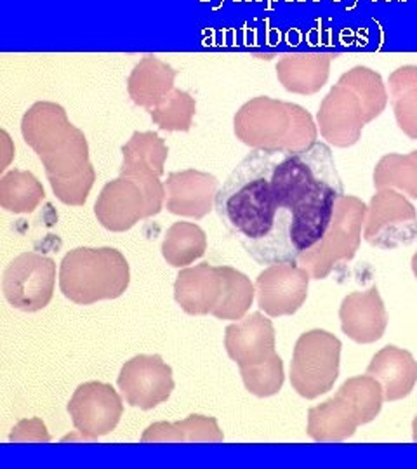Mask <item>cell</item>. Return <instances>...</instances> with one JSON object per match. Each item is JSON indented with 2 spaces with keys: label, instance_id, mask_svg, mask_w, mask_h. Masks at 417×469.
<instances>
[{
  "label": "cell",
  "instance_id": "cell-20",
  "mask_svg": "<svg viewBox=\"0 0 417 469\" xmlns=\"http://www.w3.org/2000/svg\"><path fill=\"white\" fill-rule=\"evenodd\" d=\"M367 374L381 383L384 400L396 402L414 390L417 383V361L411 353L396 346H386L372 358Z\"/></svg>",
  "mask_w": 417,
  "mask_h": 469
},
{
  "label": "cell",
  "instance_id": "cell-21",
  "mask_svg": "<svg viewBox=\"0 0 417 469\" xmlns=\"http://www.w3.org/2000/svg\"><path fill=\"white\" fill-rule=\"evenodd\" d=\"M224 434L217 421L207 415H190L181 422H155L141 436V441H223Z\"/></svg>",
  "mask_w": 417,
  "mask_h": 469
},
{
  "label": "cell",
  "instance_id": "cell-32",
  "mask_svg": "<svg viewBox=\"0 0 417 469\" xmlns=\"http://www.w3.org/2000/svg\"><path fill=\"white\" fill-rule=\"evenodd\" d=\"M412 438H414V441H417V415L414 422H412Z\"/></svg>",
  "mask_w": 417,
  "mask_h": 469
},
{
  "label": "cell",
  "instance_id": "cell-19",
  "mask_svg": "<svg viewBox=\"0 0 417 469\" xmlns=\"http://www.w3.org/2000/svg\"><path fill=\"white\" fill-rule=\"evenodd\" d=\"M217 179L197 170L171 174L167 179V209L172 214L202 219L216 205Z\"/></svg>",
  "mask_w": 417,
  "mask_h": 469
},
{
  "label": "cell",
  "instance_id": "cell-29",
  "mask_svg": "<svg viewBox=\"0 0 417 469\" xmlns=\"http://www.w3.org/2000/svg\"><path fill=\"white\" fill-rule=\"evenodd\" d=\"M329 75V59H306L299 64H290L280 71L284 86L289 91L301 94L316 93Z\"/></svg>",
  "mask_w": 417,
  "mask_h": 469
},
{
  "label": "cell",
  "instance_id": "cell-1",
  "mask_svg": "<svg viewBox=\"0 0 417 469\" xmlns=\"http://www.w3.org/2000/svg\"><path fill=\"white\" fill-rule=\"evenodd\" d=\"M344 195L331 150H254L216 195L224 226L258 265L297 261L324 238Z\"/></svg>",
  "mask_w": 417,
  "mask_h": 469
},
{
  "label": "cell",
  "instance_id": "cell-2",
  "mask_svg": "<svg viewBox=\"0 0 417 469\" xmlns=\"http://www.w3.org/2000/svg\"><path fill=\"white\" fill-rule=\"evenodd\" d=\"M23 134L47 167L55 193L68 205H82L94 181L86 137L68 124L56 105H35L23 120Z\"/></svg>",
  "mask_w": 417,
  "mask_h": 469
},
{
  "label": "cell",
  "instance_id": "cell-18",
  "mask_svg": "<svg viewBox=\"0 0 417 469\" xmlns=\"http://www.w3.org/2000/svg\"><path fill=\"white\" fill-rule=\"evenodd\" d=\"M339 320L343 332L351 341L358 344L379 341L388 325V315L376 285L365 292H351L344 297Z\"/></svg>",
  "mask_w": 417,
  "mask_h": 469
},
{
  "label": "cell",
  "instance_id": "cell-14",
  "mask_svg": "<svg viewBox=\"0 0 417 469\" xmlns=\"http://www.w3.org/2000/svg\"><path fill=\"white\" fill-rule=\"evenodd\" d=\"M99 223L110 231H127L143 217H150L144 188L134 179H117L103 188L94 207Z\"/></svg>",
  "mask_w": 417,
  "mask_h": 469
},
{
  "label": "cell",
  "instance_id": "cell-9",
  "mask_svg": "<svg viewBox=\"0 0 417 469\" xmlns=\"http://www.w3.org/2000/svg\"><path fill=\"white\" fill-rule=\"evenodd\" d=\"M56 262L38 253H23L4 272L2 291L7 303L16 310L35 313L52 299Z\"/></svg>",
  "mask_w": 417,
  "mask_h": 469
},
{
  "label": "cell",
  "instance_id": "cell-34",
  "mask_svg": "<svg viewBox=\"0 0 417 469\" xmlns=\"http://www.w3.org/2000/svg\"><path fill=\"white\" fill-rule=\"evenodd\" d=\"M412 155H414V156H416V158H417V150H416V151H412Z\"/></svg>",
  "mask_w": 417,
  "mask_h": 469
},
{
  "label": "cell",
  "instance_id": "cell-30",
  "mask_svg": "<svg viewBox=\"0 0 417 469\" xmlns=\"http://www.w3.org/2000/svg\"><path fill=\"white\" fill-rule=\"evenodd\" d=\"M193 110L195 105L190 96H186V94L183 93H174V98L167 103V106L155 110V112H152V115L159 122L160 127L174 131V129L190 127Z\"/></svg>",
  "mask_w": 417,
  "mask_h": 469
},
{
  "label": "cell",
  "instance_id": "cell-6",
  "mask_svg": "<svg viewBox=\"0 0 417 469\" xmlns=\"http://www.w3.org/2000/svg\"><path fill=\"white\" fill-rule=\"evenodd\" d=\"M367 205L357 197L343 195L336 204L334 217L324 238L312 249L297 255V262L308 270L312 278L324 280L341 262L355 257L362 238V224L365 223Z\"/></svg>",
  "mask_w": 417,
  "mask_h": 469
},
{
  "label": "cell",
  "instance_id": "cell-3",
  "mask_svg": "<svg viewBox=\"0 0 417 469\" xmlns=\"http://www.w3.org/2000/svg\"><path fill=\"white\" fill-rule=\"evenodd\" d=\"M131 282L129 262L113 247H79L63 257L59 266V289L72 303L94 304L117 299Z\"/></svg>",
  "mask_w": 417,
  "mask_h": 469
},
{
  "label": "cell",
  "instance_id": "cell-10",
  "mask_svg": "<svg viewBox=\"0 0 417 469\" xmlns=\"http://www.w3.org/2000/svg\"><path fill=\"white\" fill-rule=\"evenodd\" d=\"M117 384L125 402L141 410L167 402L174 390L172 369L159 354H137L125 361Z\"/></svg>",
  "mask_w": 417,
  "mask_h": 469
},
{
  "label": "cell",
  "instance_id": "cell-7",
  "mask_svg": "<svg viewBox=\"0 0 417 469\" xmlns=\"http://www.w3.org/2000/svg\"><path fill=\"white\" fill-rule=\"evenodd\" d=\"M341 341L327 330L315 329L301 335L290 364L292 388L306 400L331 391L339 376Z\"/></svg>",
  "mask_w": 417,
  "mask_h": 469
},
{
  "label": "cell",
  "instance_id": "cell-8",
  "mask_svg": "<svg viewBox=\"0 0 417 469\" xmlns=\"http://www.w3.org/2000/svg\"><path fill=\"white\" fill-rule=\"evenodd\" d=\"M363 238L382 250L411 245L417 240L416 207L395 190H379L367 207Z\"/></svg>",
  "mask_w": 417,
  "mask_h": 469
},
{
  "label": "cell",
  "instance_id": "cell-26",
  "mask_svg": "<svg viewBox=\"0 0 417 469\" xmlns=\"http://www.w3.org/2000/svg\"><path fill=\"white\" fill-rule=\"evenodd\" d=\"M224 296L212 315L219 320H242L254 301L256 289L244 273L223 266Z\"/></svg>",
  "mask_w": 417,
  "mask_h": 469
},
{
  "label": "cell",
  "instance_id": "cell-25",
  "mask_svg": "<svg viewBox=\"0 0 417 469\" xmlns=\"http://www.w3.org/2000/svg\"><path fill=\"white\" fill-rule=\"evenodd\" d=\"M377 188H399L411 198H417V158L414 155L382 156L374 173Z\"/></svg>",
  "mask_w": 417,
  "mask_h": 469
},
{
  "label": "cell",
  "instance_id": "cell-24",
  "mask_svg": "<svg viewBox=\"0 0 417 469\" xmlns=\"http://www.w3.org/2000/svg\"><path fill=\"white\" fill-rule=\"evenodd\" d=\"M44 198V188L32 174L14 173L4 176L0 183V205L11 212H32Z\"/></svg>",
  "mask_w": 417,
  "mask_h": 469
},
{
  "label": "cell",
  "instance_id": "cell-11",
  "mask_svg": "<svg viewBox=\"0 0 417 469\" xmlns=\"http://www.w3.org/2000/svg\"><path fill=\"white\" fill-rule=\"evenodd\" d=\"M68 414L84 440H96L117 428L124 403L110 384L93 381L76 388L68 403Z\"/></svg>",
  "mask_w": 417,
  "mask_h": 469
},
{
  "label": "cell",
  "instance_id": "cell-33",
  "mask_svg": "<svg viewBox=\"0 0 417 469\" xmlns=\"http://www.w3.org/2000/svg\"><path fill=\"white\" fill-rule=\"evenodd\" d=\"M412 272H414L416 278H417V253L414 254V257H412Z\"/></svg>",
  "mask_w": 417,
  "mask_h": 469
},
{
  "label": "cell",
  "instance_id": "cell-4",
  "mask_svg": "<svg viewBox=\"0 0 417 469\" xmlns=\"http://www.w3.org/2000/svg\"><path fill=\"white\" fill-rule=\"evenodd\" d=\"M235 131L244 143L263 150L303 151L316 139L315 124L306 110L268 98L254 99L240 110Z\"/></svg>",
  "mask_w": 417,
  "mask_h": 469
},
{
  "label": "cell",
  "instance_id": "cell-31",
  "mask_svg": "<svg viewBox=\"0 0 417 469\" xmlns=\"http://www.w3.org/2000/svg\"><path fill=\"white\" fill-rule=\"evenodd\" d=\"M13 441H49L47 429L40 419H30V421H21L11 433Z\"/></svg>",
  "mask_w": 417,
  "mask_h": 469
},
{
  "label": "cell",
  "instance_id": "cell-28",
  "mask_svg": "<svg viewBox=\"0 0 417 469\" xmlns=\"http://www.w3.org/2000/svg\"><path fill=\"white\" fill-rule=\"evenodd\" d=\"M247 391L259 398L277 395L284 386V361L278 354L256 367L240 369Z\"/></svg>",
  "mask_w": 417,
  "mask_h": 469
},
{
  "label": "cell",
  "instance_id": "cell-17",
  "mask_svg": "<svg viewBox=\"0 0 417 469\" xmlns=\"http://www.w3.org/2000/svg\"><path fill=\"white\" fill-rule=\"evenodd\" d=\"M224 296L223 266L209 262L181 270L174 284V299L188 315H212Z\"/></svg>",
  "mask_w": 417,
  "mask_h": 469
},
{
  "label": "cell",
  "instance_id": "cell-13",
  "mask_svg": "<svg viewBox=\"0 0 417 469\" xmlns=\"http://www.w3.org/2000/svg\"><path fill=\"white\" fill-rule=\"evenodd\" d=\"M322 136L336 146H351L369 122L360 96L348 86H336L324 99L319 112Z\"/></svg>",
  "mask_w": 417,
  "mask_h": 469
},
{
  "label": "cell",
  "instance_id": "cell-22",
  "mask_svg": "<svg viewBox=\"0 0 417 469\" xmlns=\"http://www.w3.org/2000/svg\"><path fill=\"white\" fill-rule=\"evenodd\" d=\"M207 250V235L198 224L179 221L167 230L162 255L167 265L183 268L200 259Z\"/></svg>",
  "mask_w": 417,
  "mask_h": 469
},
{
  "label": "cell",
  "instance_id": "cell-23",
  "mask_svg": "<svg viewBox=\"0 0 417 469\" xmlns=\"http://www.w3.org/2000/svg\"><path fill=\"white\" fill-rule=\"evenodd\" d=\"M399 127L411 139H417V66H404L389 77Z\"/></svg>",
  "mask_w": 417,
  "mask_h": 469
},
{
  "label": "cell",
  "instance_id": "cell-27",
  "mask_svg": "<svg viewBox=\"0 0 417 469\" xmlns=\"http://www.w3.org/2000/svg\"><path fill=\"white\" fill-rule=\"evenodd\" d=\"M339 83L348 86L360 96L369 122L381 115V112L386 106V101H388V94H386L379 75L370 71L369 68L358 66L351 70L350 74L343 75Z\"/></svg>",
  "mask_w": 417,
  "mask_h": 469
},
{
  "label": "cell",
  "instance_id": "cell-12",
  "mask_svg": "<svg viewBox=\"0 0 417 469\" xmlns=\"http://www.w3.org/2000/svg\"><path fill=\"white\" fill-rule=\"evenodd\" d=\"M309 277L297 261L270 265L256 280L259 308L268 316L294 315L308 297Z\"/></svg>",
  "mask_w": 417,
  "mask_h": 469
},
{
  "label": "cell",
  "instance_id": "cell-15",
  "mask_svg": "<svg viewBox=\"0 0 417 469\" xmlns=\"http://www.w3.org/2000/svg\"><path fill=\"white\" fill-rule=\"evenodd\" d=\"M125 162L122 173L144 188L150 205V216L159 214L164 202V188L159 181L167 150L159 136L134 134L132 141L124 148Z\"/></svg>",
  "mask_w": 417,
  "mask_h": 469
},
{
  "label": "cell",
  "instance_id": "cell-5",
  "mask_svg": "<svg viewBox=\"0 0 417 469\" xmlns=\"http://www.w3.org/2000/svg\"><path fill=\"white\" fill-rule=\"evenodd\" d=\"M384 390L372 376H357L339 388L334 398L312 407L308 434L315 441H343L353 436L358 426L379 415Z\"/></svg>",
  "mask_w": 417,
  "mask_h": 469
},
{
  "label": "cell",
  "instance_id": "cell-16",
  "mask_svg": "<svg viewBox=\"0 0 417 469\" xmlns=\"http://www.w3.org/2000/svg\"><path fill=\"white\" fill-rule=\"evenodd\" d=\"M224 348L228 357L236 361L239 369L265 364L277 354L273 323L263 313H252L242 322L227 327Z\"/></svg>",
  "mask_w": 417,
  "mask_h": 469
}]
</instances>
